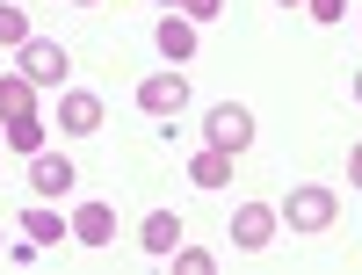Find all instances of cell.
Here are the masks:
<instances>
[{
    "mask_svg": "<svg viewBox=\"0 0 362 275\" xmlns=\"http://www.w3.org/2000/svg\"><path fill=\"white\" fill-rule=\"evenodd\" d=\"M15 73H29L37 87H66V80H73V51H66V44H51V37H37V29H29V37L15 44Z\"/></svg>",
    "mask_w": 362,
    "mask_h": 275,
    "instance_id": "1",
    "label": "cell"
},
{
    "mask_svg": "<svg viewBox=\"0 0 362 275\" xmlns=\"http://www.w3.org/2000/svg\"><path fill=\"white\" fill-rule=\"evenodd\" d=\"M276 218H283L290 232H326V225L341 218V196H334V189H319V181H305V189H290V196H283Z\"/></svg>",
    "mask_w": 362,
    "mask_h": 275,
    "instance_id": "2",
    "label": "cell"
},
{
    "mask_svg": "<svg viewBox=\"0 0 362 275\" xmlns=\"http://www.w3.org/2000/svg\"><path fill=\"white\" fill-rule=\"evenodd\" d=\"M196 95H189V80H181V66L174 73H145L138 80V109L145 116H160V124H181V109H189Z\"/></svg>",
    "mask_w": 362,
    "mask_h": 275,
    "instance_id": "3",
    "label": "cell"
},
{
    "mask_svg": "<svg viewBox=\"0 0 362 275\" xmlns=\"http://www.w3.org/2000/svg\"><path fill=\"white\" fill-rule=\"evenodd\" d=\"M203 145H218V152L239 160V152L254 145V109H247V102H218V109L203 116Z\"/></svg>",
    "mask_w": 362,
    "mask_h": 275,
    "instance_id": "4",
    "label": "cell"
},
{
    "mask_svg": "<svg viewBox=\"0 0 362 275\" xmlns=\"http://www.w3.org/2000/svg\"><path fill=\"white\" fill-rule=\"evenodd\" d=\"M276 203H239L232 218H225V232H232V254H261L268 239H276Z\"/></svg>",
    "mask_w": 362,
    "mask_h": 275,
    "instance_id": "5",
    "label": "cell"
},
{
    "mask_svg": "<svg viewBox=\"0 0 362 275\" xmlns=\"http://www.w3.org/2000/svg\"><path fill=\"white\" fill-rule=\"evenodd\" d=\"M102 95H95V87H66V95H58V131H66V138H95L102 131Z\"/></svg>",
    "mask_w": 362,
    "mask_h": 275,
    "instance_id": "6",
    "label": "cell"
},
{
    "mask_svg": "<svg viewBox=\"0 0 362 275\" xmlns=\"http://www.w3.org/2000/svg\"><path fill=\"white\" fill-rule=\"evenodd\" d=\"M73 181H80V167L66 160V152H51V145L29 152V189H37L44 203H51V196H73Z\"/></svg>",
    "mask_w": 362,
    "mask_h": 275,
    "instance_id": "7",
    "label": "cell"
},
{
    "mask_svg": "<svg viewBox=\"0 0 362 275\" xmlns=\"http://www.w3.org/2000/svg\"><path fill=\"white\" fill-rule=\"evenodd\" d=\"M153 44H160V58H167V66H189V58L203 51V44H196V22H189V15H174V8L160 15V29H153Z\"/></svg>",
    "mask_w": 362,
    "mask_h": 275,
    "instance_id": "8",
    "label": "cell"
},
{
    "mask_svg": "<svg viewBox=\"0 0 362 275\" xmlns=\"http://www.w3.org/2000/svg\"><path fill=\"white\" fill-rule=\"evenodd\" d=\"M66 232L80 239V247H109V239H116V210H109V203H95V196H87V203L73 210V218H66Z\"/></svg>",
    "mask_w": 362,
    "mask_h": 275,
    "instance_id": "9",
    "label": "cell"
},
{
    "mask_svg": "<svg viewBox=\"0 0 362 275\" xmlns=\"http://www.w3.org/2000/svg\"><path fill=\"white\" fill-rule=\"evenodd\" d=\"M138 247L153 254V261H167V254L181 247V210H145V225H138Z\"/></svg>",
    "mask_w": 362,
    "mask_h": 275,
    "instance_id": "10",
    "label": "cell"
},
{
    "mask_svg": "<svg viewBox=\"0 0 362 275\" xmlns=\"http://www.w3.org/2000/svg\"><path fill=\"white\" fill-rule=\"evenodd\" d=\"M15 116H37V80L29 73H0V124H15Z\"/></svg>",
    "mask_w": 362,
    "mask_h": 275,
    "instance_id": "11",
    "label": "cell"
},
{
    "mask_svg": "<svg viewBox=\"0 0 362 275\" xmlns=\"http://www.w3.org/2000/svg\"><path fill=\"white\" fill-rule=\"evenodd\" d=\"M189 181L210 196V189H225L232 181V152H218V145H203V152H189Z\"/></svg>",
    "mask_w": 362,
    "mask_h": 275,
    "instance_id": "12",
    "label": "cell"
},
{
    "mask_svg": "<svg viewBox=\"0 0 362 275\" xmlns=\"http://www.w3.org/2000/svg\"><path fill=\"white\" fill-rule=\"evenodd\" d=\"M22 232L37 239V247H58V239H66V218H58L51 203H29V210H22Z\"/></svg>",
    "mask_w": 362,
    "mask_h": 275,
    "instance_id": "13",
    "label": "cell"
},
{
    "mask_svg": "<svg viewBox=\"0 0 362 275\" xmlns=\"http://www.w3.org/2000/svg\"><path fill=\"white\" fill-rule=\"evenodd\" d=\"M0 145L8 152H44L51 138H44V116H15V124H0Z\"/></svg>",
    "mask_w": 362,
    "mask_h": 275,
    "instance_id": "14",
    "label": "cell"
},
{
    "mask_svg": "<svg viewBox=\"0 0 362 275\" xmlns=\"http://www.w3.org/2000/svg\"><path fill=\"white\" fill-rule=\"evenodd\" d=\"M167 261H174V275H210V268H218V254H210V247H174Z\"/></svg>",
    "mask_w": 362,
    "mask_h": 275,
    "instance_id": "15",
    "label": "cell"
},
{
    "mask_svg": "<svg viewBox=\"0 0 362 275\" xmlns=\"http://www.w3.org/2000/svg\"><path fill=\"white\" fill-rule=\"evenodd\" d=\"M22 37H29V15L15 8V0H0V44H8V51H15Z\"/></svg>",
    "mask_w": 362,
    "mask_h": 275,
    "instance_id": "16",
    "label": "cell"
},
{
    "mask_svg": "<svg viewBox=\"0 0 362 275\" xmlns=\"http://www.w3.org/2000/svg\"><path fill=\"white\" fill-rule=\"evenodd\" d=\"M218 8H225V0H174V15H189V22H210Z\"/></svg>",
    "mask_w": 362,
    "mask_h": 275,
    "instance_id": "17",
    "label": "cell"
},
{
    "mask_svg": "<svg viewBox=\"0 0 362 275\" xmlns=\"http://www.w3.org/2000/svg\"><path fill=\"white\" fill-rule=\"evenodd\" d=\"M305 8H312V22H341V15H348V0H305Z\"/></svg>",
    "mask_w": 362,
    "mask_h": 275,
    "instance_id": "18",
    "label": "cell"
},
{
    "mask_svg": "<svg viewBox=\"0 0 362 275\" xmlns=\"http://www.w3.org/2000/svg\"><path fill=\"white\" fill-rule=\"evenodd\" d=\"M348 181L362 189V145H348Z\"/></svg>",
    "mask_w": 362,
    "mask_h": 275,
    "instance_id": "19",
    "label": "cell"
},
{
    "mask_svg": "<svg viewBox=\"0 0 362 275\" xmlns=\"http://www.w3.org/2000/svg\"><path fill=\"white\" fill-rule=\"evenodd\" d=\"M355 102H362V73H355Z\"/></svg>",
    "mask_w": 362,
    "mask_h": 275,
    "instance_id": "20",
    "label": "cell"
},
{
    "mask_svg": "<svg viewBox=\"0 0 362 275\" xmlns=\"http://www.w3.org/2000/svg\"><path fill=\"white\" fill-rule=\"evenodd\" d=\"M283 8H305V0H283Z\"/></svg>",
    "mask_w": 362,
    "mask_h": 275,
    "instance_id": "21",
    "label": "cell"
},
{
    "mask_svg": "<svg viewBox=\"0 0 362 275\" xmlns=\"http://www.w3.org/2000/svg\"><path fill=\"white\" fill-rule=\"evenodd\" d=\"M73 8H95V0H73Z\"/></svg>",
    "mask_w": 362,
    "mask_h": 275,
    "instance_id": "22",
    "label": "cell"
},
{
    "mask_svg": "<svg viewBox=\"0 0 362 275\" xmlns=\"http://www.w3.org/2000/svg\"><path fill=\"white\" fill-rule=\"evenodd\" d=\"M160 8H174V0H160Z\"/></svg>",
    "mask_w": 362,
    "mask_h": 275,
    "instance_id": "23",
    "label": "cell"
}]
</instances>
